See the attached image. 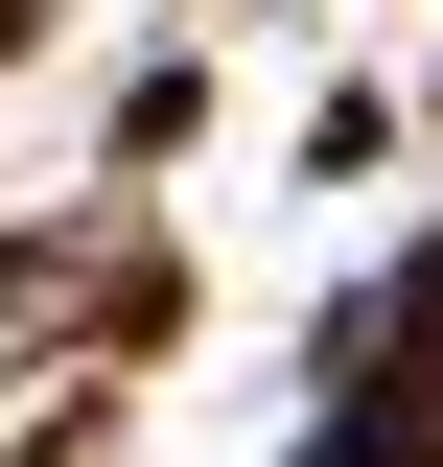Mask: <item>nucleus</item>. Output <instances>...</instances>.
Segmentation results:
<instances>
[]
</instances>
